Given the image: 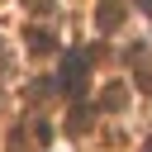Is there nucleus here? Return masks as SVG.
<instances>
[{
    "mask_svg": "<svg viewBox=\"0 0 152 152\" xmlns=\"http://www.w3.org/2000/svg\"><path fill=\"white\" fill-rule=\"evenodd\" d=\"M133 57H138V86H142V90L152 95V62H147L142 52H133Z\"/></svg>",
    "mask_w": 152,
    "mask_h": 152,
    "instance_id": "3",
    "label": "nucleus"
},
{
    "mask_svg": "<svg viewBox=\"0 0 152 152\" xmlns=\"http://www.w3.org/2000/svg\"><path fill=\"white\" fill-rule=\"evenodd\" d=\"M95 19H100V28L109 33V28H119V19H124V5H119V0H100V14H95Z\"/></svg>",
    "mask_w": 152,
    "mask_h": 152,
    "instance_id": "2",
    "label": "nucleus"
},
{
    "mask_svg": "<svg viewBox=\"0 0 152 152\" xmlns=\"http://www.w3.org/2000/svg\"><path fill=\"white\" fill-rule=\"evenodd\" d=\"M90 71V57H81V52H66V62H62V86L66 90H86V76Z\"/></svg>",
    "mask_w": 152,
    "mask_h": 152,
    "instance_id": "1",
    "label": "nucleus"
},
{
    "mask_svg": "<svg viewBox=\"0 0 152 152\" xmlns=\"http://www.w3.org/2000/svg\"><path fill=\"white\" fill-rule=\"evenodd\" d=\"M147 152H152V142H147Z\"/></svg>",
    "mask_w": 152,
    "mask_h": 152,
    "instance_id": "6",
    "label": "nucleus"
},
{
    "mask_svg": "<svg viewBox=\"0 0 152 152\" xmlns=\"http://www.w3.org/2000/svg\"><path fill=\"white\" fill-rule=\"evenodd\" d=\"M142 5H147V10H152V0H142Z\"/></svg>",
    "mask_w": 152,
    "mask_h": 152,
    "instance_id": "5",
    "label": "nucleus"
},
{
    "mask_svg": "<svg viewBox=\"0 0 152 152\" xmlns=\"http://www.w3.org/2000/svg\"><path fill=\"white\" fill-rule=\"evenodd\" d=\"M104 104H109V109H119V104H124V90H119V86H109V90H104Z\"/></svg>",
    "mask_w": 152,
    "mask_h": 152,
    "instance_id": "4",
    "label": "nucleus"
}]
</instances>
